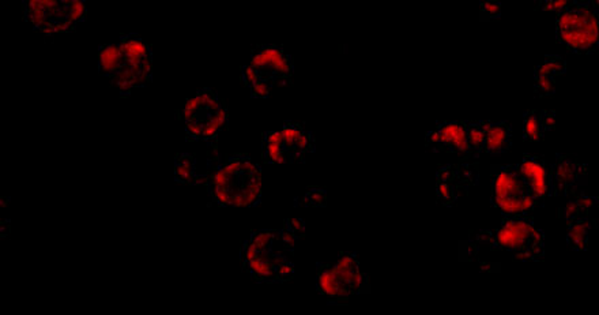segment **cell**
Instances as JSON below:
<instances>
[{
    "instance_id": "obj_1",
    "label": "cell",
    "mask_w": 599,
    "mask_h": 315,
    "mask_svg": "<svg viewBox=\"0 0 599 315\" xmlns=\"http://www.w3.org/2000/svg\"><path fill=\"white\" fill-rule=\"evenodd\" d=\"M471 246L510 255L516 262H537L545 256L543 232L530 216L510 217L496 231L478 232Z\"/></svg>"
},
{
    "instance_id": "obj_2",
    "label": "cell",
    "mask_w": 599,
    "mask_h": 315,
    "mask_svg": "<svg viewBox=\"0 0 599 315\" xmlns=\"http://www.w3.org/2000/svg\"><path fill=\"white\" fill-rule=\"evenodd\" d=\"M598 0H570L557 13V40L583 55L598 48Z\"/></svg>"
},
{
    "instance_id": "obj_3",
    "label": "cell",
    "mask_w": 599,
    "mask_h": 315,
    "mask_svg": "<svg viewBox=\"0 0 599 315\" xmlns=\"http://www.w3.org/2000/svg\"><path fill=\"white\" fill-rule=\"evenodd\" d=\"M492 205L505 219L530 216L537 208L518 164L492 166Z\"/></svg>"
},
{
    "instance_id": "obj_4",
    "label": "cell",
    "mask_w": 599,
    "mask_h": 315,
    "mask_svg": "<svg viewBox=\"0 0 599 315\" xmlns=\"http://www.w3.org/2000/svg\"><path fill=\"white\" fill-rule=\"evenodd\" d=\"M588 175L587 165L579 163L572 156H555L550 165V196H570L575 194Z\"/></svg>"
},
{
    "instance_id": "obj_5",
    "label": "cell",
    "mask_w": 599,
    "mask_h": 315,
    "mask_svg": "<svg viewBox=\"0 0 599 315\" xmlns=\"http://www.w3.org/2000/svg\"><path fill=\"white\" fill-rule=\"evenodd\" d=\"M249 64L266 78L289 79L293 74L292 56L278 45H264L253 49Z\"/></svg>"
},
{
    "instance_id": "obj_6",
    "label": "cell",
    "mask_w": 599,
    "mask_h": 315,
    "mask_svg": "<svg viewBox=\"0 0 599 315\" xmlns=\"http://www.w3.org/2000/svg\"><path fill=\"white\" fill-rule=\"evenodd\" d=\"M519 172L526 183L527 190L534 199L535 206H540L549 196L550 189V166L543 157L523 156Z\"/></svg>"
},
{
    "instance_id": "obj_7",
    "label": "cell",
    "mask_w": 599,
    "mask_h": 315,
    "mask_svg": "<svg viewBox=\"0 0 599 315\" xmlns=\"http://www.w3.org/2000/svg\"><path fill=\"white\" fill-rule=\"evenodd\" d=\"M426 145L433 150L468 154L471 148L468 145L466 121L440 123L433 131L426 135Z\"/></svg>"
},
{
    "instance_id": "obj_8",
    "label": "cell",
    "mask_w": 599,
    "mask_h": 315,
    "mask_svg": "<svg viewBox=\"0 0 599 315\" xmlns=\"http://www.w3.org/2000/svg\"><path fill=\"white\" fill-rule=\"evenodd\" d=\"M333 271L341 284L351 292V295L364 291L366 276L360 270V262L356 255L351 253L341 255L333 266Z\"/></svg>"
},
{
    "instance_id": "obj_9",
    "label": "cell",
    "mask_w": 599,
    "mask_h": 315,
    "mask_svg": "<svg viewBox=\"0 0 599 315\" xmlns=\"http://www.w3.org/2000/svg\"><path fill=\"white\" fill-rule=\"evenodd\" d=\"M512 129L507 121H489L485 133L483 150L489 154L498 156L511 148Z\"/></svg>"
},
{
    "instance_id": "obj_10",
    "label": "cell",
    "mask_w": 599,
    "mask_h": 315,
    "mask_svg": "<svg viewBox=\"0 0 599 315\" xmlns=\"http://www.w3.org/2000/svg\"><path fill=\"white\" fill-rule=\"evenodd\" d=\"M318 289L324 296H328L333 300L348 299L351 296V292L341 284V281L336 279L333 266L330 265H321L318 270Z\"/></svg>"
},
{
    "instance_id": "obj_11",
    "label": "cell",
    "mask_w": 599,
    "mask_h": 315,
    "mask_svg": "<svg viewBox=\"0 0 599 315\" xmlns=\"http://www.w3.org/2000/svg\"><path fill=\"white\" fill-rule=\"evenodd\" d=\"M568 234L567 241L572 250L575 251H585L588 247L590 239V229L593 228L594 221L590 217H578L567 223Z\"/></svg>"
},
{
    "instance_id": "obj_12",
    "label": "cell",
    "mask_w": 599,
    "mask_h": 315,
    "mask_svg": "<svg viewBox=\"0 0 599 315\" xmlns=\"http://www.w3.org/2000/svg\"><path fill=\"white\" fill-rule=\"evenodd\" d=\"M124 55L119 44L103 45L99 49V70L103 75L114 76L124 66Z\"/></svg>"
},
{
    "instance_id": "obj_13",
    "label": "cell",
    "mask_w": 599,
    "mask_h": 315,
    "mask_svg": "<svg viewBox=\"0 0 599 315\" xmlns=\"http://www.w3.org/2000/svg\"><path fill=\"white\" fill-rule=\"evenodd\" d=\"M598 198L588 196L585 193L576 196L575 199H570L564 209V219L568 223L573 219L578 217H590L591 211L597 206Z\"/></svg>"
},
{
    "instance_id": "obj_14",
    "label": "cell",
    "mask_w": 599,
    "mask_h": 315,
    "mask_svg": "<svg viewBox=\"0 0 599 315\" xmlns=\"http://www.w3.org/2000/svg\"><path fill=\"white\" fill-rule=\"evenodd\" d=\"M120 49L124 55V58L127 56H139L142 59H145L149 55H151V49L150 46L136 34H129V36H123L120 39Z\"/></svg>"
},
{
    "instance_id": "obj_15",
    "label": "cell",
    "mask_w": 599,
    "mask_h": 315,
    "mask_svg": "<svg viewBox=\"0 0 599 315\" xmlns=\"http://www.w3.org/2000/svg\"><path fill=\"white\" fill-rule=\"evenodd\" d=\"M545 134L540 111H527L523 116V138L526 141H540Z\"/></svg>"
},
{
    "instance_id": "obj_16",
    "label": "cell",
    "mask_w": 599,
    "mask_h": 315,
    "mask_svg": "<svg viewBox=\"0 0 599 315\" xmlns=\"http://www.w3.org/2000/svg\"><path fill=\"white\" fill-rule=\"evenodd\" d=\"M488 120L481 121H466V131L468 141L471 151H483L485 144V133L488 129Z\"/></svg>"
},
{
    "instance_id": "obj_17",
    "label": "cell",
    "mask_w": 599,
    "mask_h": 315,
    "mask_svg": "<svg viewBox=\"0 0 599 315\" xmlns=\"http://www.w3.org/2000/svg\"><path fill=\"white\" fill-rule=\"evenodd\" d=\"M567 71V61L560 56H546L542 64L535 67L534 73L550 75V76H561Z\"/></svg>"
},
{
    "instance_id": "obj_18",
    "label": "cell",
    "mask_w": 599,
    "mask_h": 315,
    "mask_svg": "<svg viewBox=\"0 0 599 315\" xmlns=\"http://www.w3.org/2000/svg\"><path fill=\"white\" fill-rule=\"evenodd\" d=\"M306 130L303 129V126L300 124H294V123H286L282 130L281 134L283 138V146L285 149L288 150L291 154H294V144L298 139V136L303 134Z\"/></svg>"
},
{
    "instance_id": "obj_19",
    "label": "cell",
    "mask_w": 599,
    "mask_h": 315,
    "mask_svg": "<svg viewBox=\"0 0 599 315\" xmlns=\"http://www.w3.org/2000/svg\"><path fill=\"white\" fill-rule=\"evenodd\" d=\"M555 76L534 73V91L537 96H550L555 91Z\"/></svg>"
},
{
    "instance_id": "obj_20",
    "label": "cell",
    "mask_w": 599,
    "mask_h": 315,
    "mask_svg": "<svg viewBox=\"0 0 599 315\" xmlns=\"http://www.w3.org/2000/svg\"><path fill=\"white\" fill-rule=\"evenodd\" d=\"M85 16H86V4H85V0H74L73 3L67 7L66 21L71 25L73 29L74 26L79 21H82Z\"/></svg>"
},
{
    "instance_id": "obj_21",
    "label": "cell",
    "mask_w": 599,
    "mask_h": 315,
    "mask_svg": "<svg viewBox=\"0 0 599 315\" xmlns=\"http://www.w3.org/2000/svg\"><path fill=\"white\" fill-rule=\"evenodd\" d=\"M273 240H274V232H271V231L253 232L252 236H251V243L258 250V253H261V251H270V247H271Z\"/></svg>"
},
{
    "instance_id": "obj_22",
    "label": "cell",
    "mask_w": 599,
    "mask_h": 315,
    "mask_svg": "<svg viewBox=\"0 0 599 315\" xmlns=\"http://www.w3.org/2000/svg\"><path fill=\"white\" fill-rule=\"evenodd\" d=\"M274 78H266V76H261L256 82H253L249 88H251V91H252V96L253 97H259V99H264V97H267L270 93H271V89H273V86H274Z\"/></svg>"
},
{
    "instance_id": "obj_23",
    "label": "cell",
    "mask_w": 599,
    "mask_h": 315,
    "mask_svg": "<svg viewBox=\"0 0 599 315\" xmlns=\"http://www.w3.org/2000/svg\"><path fill=\"white\" fill-rule=\"evenodd\" d=\"M327 201L326 190L322 189H312L304 196V205L308 206H324Z\"/></svg>"
},
{
    "instance_id": "obj_24",
    "label": "cell",
    "mask_w": 599,
    "mask_h": 315,
    "mask_svg": "<svg viewBox=\"0 0 599 315\" xmlns=\"http://www.w3.org/2000/svg\"><path fill=\"white\" fill-rule=\"evenodd\" d=\"M483 18L485 19H498L501 16V4L496 0H489L481 7Z\"/></svg>"
},
{
    "instance_id": "obj_25",
    "label": "cell",
    "mask_w": 599,
    "mask_h": 315,
    "mask_svg": "<svg viewBox=\"0 0 599 315\" xmlns=\"http://www.w3.org/2000/svg\"><path fill=\"white\" fill-rule=\"evenodd\" d=\"M570 0H537L538 7L543 11H555L558 13L561 9H564Z\"/></svg>"
},
{
    "instance_id": "obj_26",
    "label": "cell",
    "mask_w": 599,
    "mask_h": 315,
    "mask_svg": "<svg viewBox=\"0 0 599 315\" xmlns=\"http://www.w3.org/2000/svg\"><path fill=\"white\" fill-rule=\"evenodd\" d=\"M283 150L286 149L282 144H264V160L273 163L278 154Z\"/></svg>"
},
{
    "instance_id": "obj_27",
    "label": "cell",
    "mask_w": 599,
    "mask_h": 315,
    "mask_svg": "<svg viewBox=\"0 0 599 315\" xmlns=\"http://www.w3.org/2000/svg\"><path fill=\"white\" fill-rule=\"evenodd\" d=\"M151 74H153V58H151V55H149L142 61V71H141L142 86L151 81Z\"/></svg>"
},
{
    "instance_id": "obj_28",
    "label": "cell",
    "mask_w": 599,
    "mask_h": 315,
    "mask_svg": "<svg viewBox=\"0 0 599 315\" xmlns=\"http://www.w3.org/2000/svg\"><path fill=\"white\" fill-rule=\"evenodd\" d=\"M232 178L233 176L225 174L221 169V166H219L218 169H216V171L211 172V180H213V184H216V186H229L231 187L232 186Z\"/></svg>"
},
{
    "instance_id": "obj_29",
    "label": "cell",
    "mask_w": 599,
    "mask_h": 315,
    "mask_svg": "<svg viewBox=\"0 0 599 315\" xmlns=\"http://www.w3.org/2000/svg\"><path fill=\"white\" fill-rule=\"evenodd\" d=\"M201 121H202V138L203 139L216 138L219 131L218 126H216L213 121L207 119V116H205V119L201 120Z\"/></svg>"
},
{
    "instance_id": "obj_30",
    "label": "cell",
    "mask_w": 599,
    "mask_h": 315,
    "mask_svg": "<svg viewBox=\"0 0 599 315\" xmlns=\"http://www.w3.org/2000/svg\"><path fill=\"white\" fill-rule=\"evenodd\" d=\"M186 130L187 134L191 135L192 138H202V121L198 119L196 116L192 118L190 121L186 123Z\"/></svg>"
},
{
    "instance_id": "obj_31",
    "label": "cell",
    "mask_w": 599,
    "mask_h": 315,
    "mask_svg": "<svg viewBox=\"0 0 599 315\" xmlns=\"http://www.w3.org/2000/svg\"><path fill=\"white\" fill-rule=\"evenodd\" d=\"M175 176L178 181H191L193 175V168L190 166H184V165L176 164L175 166Z\"/></svg>"
},
{
    "instance_id": "obj_32",
    "label": "cell",
    "mask_w": 599,
    "mask_h": 315,
    "mask_svg": "<svg viewBox=\"0 0 599 315\" xmlns=\"http://www.w3.org/2000/svg\"><path fill=\"white\" fill-rule=\"evenodd\" d=\"M541 115L542 127L545 133L553 130L555 127V112L553 111H540Z\"/></svg>"
},
{
    "instance_id": "obj_33",
    "label": "cell",
    "mask_w": 599,
    "mask_h": 315,
    "mask_svg": "<svg viewBox=\"0 0 599 315\" xmlns=\"http://www.w3.org/2000/svg\"><path fill=\"white\" fill-rule=\"evenodd\" d=\"M259 78H261V73L258 69L252 67L251 64L243 67V79L248 86H251L253 82H256Z\"/></svg>"
},
{
    "instance_id": "obj_34",
    "label": "cell",
    "mask_w": 599,
    "mask_h": 315,
    "mask_svg": "<svg viewBox=\"0 0 599 315\" xmlns=\"http://www.w3.org/2000/svg\"><path fill=\"white\" fill-rule=\"evenodd\" d=\"M294 274V266L289 262H285L283 265H281L277 269V280L281 281H286L291 280Z\"/></svg>"
},
{
    "instance_id": "obj_35",
    "label": "cell",
    "mask_w": 599,
    "mask_h": 315,
    "mask_svg": "<svg viewBox=\"0 0 599 315\" xmlns=\"http://www.w3.org/2000/svg\"><path fill=\"white\" fill-rule=\"evenodd\" d=\"M286 228L293 231V232L298 236V235H303V234H304V231H306V224H304V221H303V220H298V219H291V220H288V221H286Z\"/></svg>"
},
{
    "instance_id": "obj_36",
    "label": "cell",
    "mask_w": 599,
    "mask_h": 315,
    "mask_svg": "<svg viewBox=\"0 0 599 315\" xmlns=\"http://www.w3.org/2000/svg\"><path fill=\"white\" fill-rule=\"evenodd\" d=\"M256 256H258V250L253 247V244L251 243V240H248L244 244V249H243V259H244V262L248 264L249 261L255 259Z\"/></svg>"
},
{
    "instance_id": "obj_37",
    "label": "cell",
    "mask_w": 599,
    "mask_h": 315,
    "mask_svg": "<svg viewBox=\"0 0 599 315\" xmlns=\"http://www.w3.org/2000/svg\"><path fill=\"white\" fill-rule=\"evenodd\" d=\"M281 239L283 240L288 246H294V243H296V239H297V235L291 231V229H288V228H285L282 232H281Z\"/></svg>"
},
{
    "instance_id": "obj_38",
    "label": "cell",
    "mask_w": 599,
    "mask_h": 315,
    "mask_svg": "<svg viewBox=\"0 0 599 315\" xmlns=\"http://www.w3.org/2000/svg\"><path fill=\"white\" fill-rule=\"evenodd\" d=\"M176 164L190 166V168L195 169V160H193V157L191 154H181V156H178L177 160H176Z\"/></svg>"
},
{
    "instance_id": "obj_39",
    "label": "cell",
    "mask_w": 599,
    "mask_h": 315,
    "mask_svg": "<svg viewBox=\"0 0 599 315\" xmlns=\"http://www.w3.org/2000/svg\"><path fill=\"white\" fill-rule=\"evenodd\" d=\"M285 262H288L286 261V258L285 256H282V255H274L273 256V265H274V268L278 269L281 265H283Z\"/></svg>"
},
{
    "instance_id": "obj_40",
    "label": "cell",
    "mask_w": 599,
    "mask_h": 315,
    "mask_svg": "<svg viewBox=\"0 0 599 315\" xmlns=\"http://www.w3.org/2000/svg\"><path fill=\"white\" fill-rule=\"evenodd\" d=\"M74 0H59V3L61 4V9H63V14H64V18H66V15H67V7L73 3Z\"/></svg>"
},
{
    "instance_id": "obj_41",
    "label": "cell",
    "mask_w": 599,
    "mask_h": 315,
    "mask_svg": "<svg viewBox=\"0 0 599 315\" xmlns=\"http://www.w3.org/2000/svg\"><path fill=\"white\" fill-rule=\"evenodd\" d=\"M478 1H480V7H483V6H485L489 0H478Z\"/></svg>"
}]
</instances>
